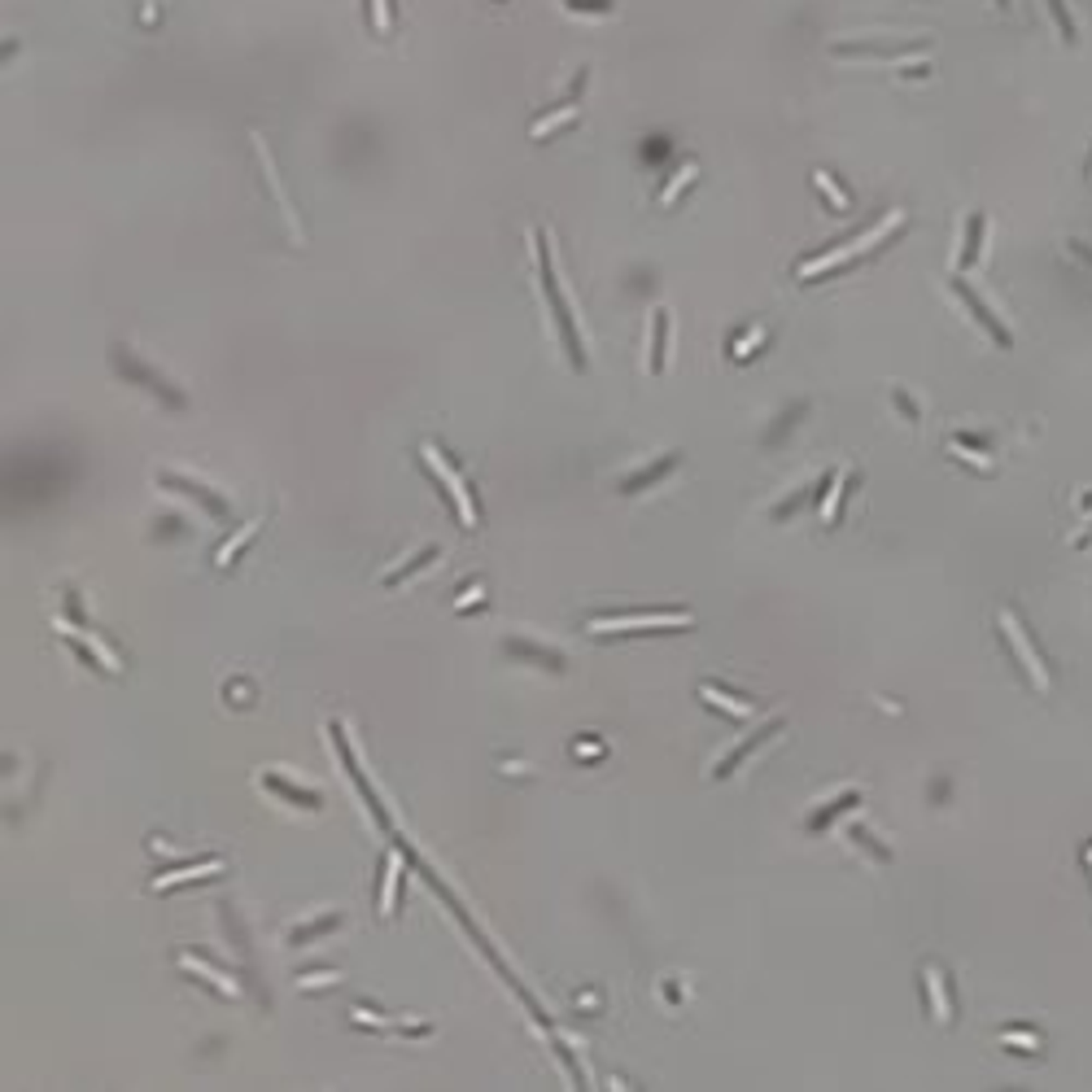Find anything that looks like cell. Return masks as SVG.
Returning a JSON list of instances; mask_svg holds the SVG:
<instances>
[{
	"label": "cell",
	"instance_id": "cb8c5ba5",
	"mask_svg": "<svg viewBox=\"0 0 1092 1092\" xmlns=\"http://www.w3.org/2000/svg\"><path fill=\"white\" fill-rule=\"evenodd\" d=\"M817 184H822V193H826V197H831V201H835V210H839V214H848V210H852V201H848V193H839V188H835V184H831V175H826V171H817Z\"/></svg>",
	"mask_w": 1092,
	"mask_h": 1092
},
{
	"label": "cell",
	"instance_id": "f546056e",
	"mask_svg": "<svg viewBox=\"0 0 1092 1092\" xmlns=\"http://www.w3.org/2000/svg\"><path fill=\"white\" fill-rule=\"evenodd\" d=\"M472 603H481V586H468V590H464V599H459L455 607L464 612V607H472Z\"/></svg>",
	"mask_w": 1092,
	"mask_h": 1092
},
{
	"label": "cell",
	"instance_id": "ac0fdd59",
	"mask_svg": "<svg viewBox=\"0 0 1092 1092\" xmlns=\"http://www.w3.org/2000/svg\"><path fill=\"white\" fill-rule=\"evenodd\" d=\"M695 175H699V166H695V162H686V166H682V171H677V175L668 180V188L660 193V201H664V206H673V197H677V193H682V188H686V184H690Z\"/></svg>",
	"mask_w": 1092,
	"mask_h": 1092
},
{
	"label": "cell",
	"instance_id": "9c48e42d",
	"mask_svg": "<svg viewBox=\"0 0 1092 1092\" xmlns=\"http://www.w3.org/2000/svg\"><path fill=\"white\" fill-rule=\"evenodd\" d=\"M210 874H223V861H197V865H184V870H171V874H158L153 887L166 892L175 883H193V878H210Z\"/></svg>",
	"mask_w": 1092,
	"mask_h": 1092
},
{
	"label": "cell",
	"instance_id": "3957f363",
	"mask_svg": "<svg viewBox=\"0 0 1092 1092\" xmlns=\"http://www.w3.org/2000/svg\"><path fill=\"white\" fill-rule=\"evenodd\" d=\"M690 625L686 612H642V616H594L590 634H638V629H682Z\"/></svg>",
	"mask_w": 1092,
	"mask_h": 1092
},
{
	"label": "cell",
	"instance_id": "e0dca14e",
	"mask_svg": "<svg viewBox=\"0 0 1092 1092\" xmlns=\"http://www.w3.org/2000/svg\"><path fill=\"white\" fill-rule=\"evenodd\" d=\"M703 699L716 703V708H725L730 716H748V712H752V703H739V699H730V695H721L716 686H703Z\"/></svg>",
	"mask_w": 1092,
	"mask_h": 1092
},
{
	"label": "cell",
	"instance_id": "4dcf8cb0",
	"mask_svg": "<svg viewBox=\"0 0 1092 1092\" xmlns=\"http://www.w3.org/2000/svg\"><path fill=\"white\" fill-rule=\"evenodd\" d=\"M896 407H900V411H905V416H909V420H918V407H913V403H909V398H905V394H896Z\"/></svg>",
	"mask_w": 1092,
	"mask_h": 1092
},
{
	"label": "cell",
	"instance_id": "2e32d148",
	"mask_svg": "<svg viewBox=\"0 0 1092 1092\" xmlns=\"http://www.w3.org/2000/svg\"><path fill=\"white\" fill-rule=\"evenodd\" d=\"M573 119H577V105H573V101H568V105H564V110H560V114H551V119H542V123H533V140H542V136H551V132H555V127H564V123H573Z\"/></svg>",
	"mask_w": 1092,
	"mask_h": 1092
},
{
	"label": "cell",
	"instance_id": "7a4b0ae2",
	"mask_svg": "<svg viewBox=\"0 0 1092 1092\" xmlns=\"http://www.w3.org/2000/svg\"><path fill=\"white\" fill-rule=\"evenodd\" d=\"M900 219H905V210H892L878 227H870V232H861L857 241H848L844 249H831V254H822V258H813V262H804L800 267V280H813V275H822V271H831V267H839V262H848V258H857V254H865L870 245H878L887 232H896L900 227Z\"/></svg>",
	"mask_w": 1092,
	"mask_h": 1092
},
{
	"label": "cell",
	"instance_id": "8992f818",
	"mask_svg": "<svg viewBox=\"0 0 1092 1092\" xmlns=\"http://www.w3.org/2000/svg\"><path fill=\"white\" fill-rule=\"evenodd\" d=\"M420 455H424V464H429V468H433V472L442 477L446 494L455 499V507H459V516H464V529H477V512H472V499H468V490H464L459 472H455V468H451L446 459H442V451H437V446H424Z\"/></svg>",
	"mask_w": 1092,
	"mask_h": 1092
},
{
	"label": "cell",
	"instance_id": "d6986e66",
	"mask_svg": "<svg viewBox=\"0 0 1092 1092\" xmlns=\"http://www.w3.org/2000/svg\"><path fill=\"white\" fill-rule=\"evenodd\" d=\"M394 905H398V861H390V870H385V896H381V913L390 918V913H394Z\"/></svg>",
	"mask_w": 1092,
	"mask_h": 1092
},
{
	"label": "cell",
	"instance_id": "ba28073f",
	"mask_svg": "<svg viewBox=\"0 0 1092 1092\" xmlns=\"http://www.w3.org/2000/svg\"><path fill=\"white\" fill-rule=\"evenodd\" d=\"M254 149H258V162H262V171H267V180H271V193H275V201H280V214H284L288 232H293V236H302V227H297V214H293V206H288V197H284V188H280V180H275V166H271V153H267L262 136H254Z\"/></svg>",
	"mask_w": 1092,
	"mask_h": 1092
},
{
	"label": "cell",
	"instance_id": "484cf974",
	"mask_svg": "<svg viewBox=\"0 0 1092 1092\" xmlns=\"http://www.w3.org/2000/svg\"><path fill=\"white\" fill-rule=\"evenodd\" d=\"M1000 1040H1005V1044H1022L1027 1053H1035V1048H1040V1035H1031V1031H1005Z\"/></svg>",
	"mask_w": 1092,
	"mask_h": 1092
},
{
	"label": "cell",
	"instance_id": "6da1fadb",
	"mask_svg": "<svg viewBox=\"0 0 1092 1092\" xmlns=\"http://www.w3.org/2000/svg\"><path fill=\"white\" fill-rule=\"evenodd\" d=\"M538 267H542V288H546V302H551V310H555V328H560V336H564V345H568V358H573L577 372H586V349H581V341H577L573 306H568V297H564V288H560V271H555V262H551V245H538Z\"/></svg>",
	"mask_w": 1092,
	"mask_h": 1092
},
{
	"label": "cell",
	"instance_id": "30bf717a",
	"mask_svg": "<svg viewBox=\"0 0 1092 1092\" xmlns=\"http://www.w3.org/2000/svg\"><path fill=\"white\" fill-rule=\"evenodd\" d=\"M664 345H668V310H651V363H647L651 376L664 368Z\"/></svg>",
	"mask_w": 1092,
	"mask_h": 1092
},
{
	"label": "cell",
	"instance_id": "d6a6232c",
	"mask_svg": "<svg viewBox=\"0 0 1092 1092\" xmlns=\"http://www.w3.org/2000/svg\"><path fill=\"white\" fill-rule=\"evenodd\" d=\"M1083 861H1092V848H1088V852H1083Z\"/></svg>",
	"mask_w": 1092,
	"mask_h": 1092
},
{
	"label": "cell",
	"instance_id": "603a6c76",
	"mask_svg": "<svg viewBox=\"0 0 1092 1092\" xmlns=\"http://www.w3.org/2000/svg\"><path fill=\"white\" fill-rule=\"evenodd\" d=\"M336 922H341V918H336V913H328V918H323V922H315V926H297V931H293V935H288V939H293V944H306V939H315V935H323V931H332V926H336Z\"/></svg>",
	"mask_w": 1092,
	"mask_h": 1092
},
{
	"label": "cell",
	"instance_id": "4316f807",
	"mask_svg": "<svg viewBox=\"0 0 1092 1092\" xmlns=\"http://www.w3.org/2000/svg\"><path fill=\"white\" fill-rule=\"evenodd\" d=\"M372 27L390 31V0H372Z\"/></svg>",
	"mask_w": 1092,
	"mask_h": 1092
},
{
	"label": "cell",
	"instance_id": "7c38bea8",
	"mask_svg": "<svg viewBox=\"0 0 1092 1092\" xmlns=\"http://www.w3.org/2000/svg\"><path fill=\"white\" fill-rule=\"evenodd\" d=\"M926 992H931V1014L935 1022H948L953 1018V1005H948V992H944V974L935 966H926Z\"/></svg>",
	"mask_w": 1092,
	"mask_h": 1092
},
{
	"label": "cell",
	"instance_id": "f1b7e54d",
	"mask_svg": "<svg viewBox=\"0 0 1092 1092\" xmlns=\"http://www.w3.org/2000/svg\"><path fill=\"white\" fill-rule=\"evenodd\" d=\"M852 800H857V791H848V796H844V800L835 804V813H839V809H848ZM826 817H831V813H817V817H813V826H826Z\"/></svg>",
	"mask_w": 1092,
	"mask_h": 1092
},
{
	"label": "cell",
	"instance_id": "4fadbf2b",
	"mask_svg": "<svg viewBox=\"0 0 1092 1092\" xmlns=\"http://www.w3.org/2000/svg\"><path fill=\"white\" fill-rule=\"evenodd\" d=\"M158 481H162V485H180V490H188L193 499H201V503H206V507H210L214 516H227V503H223V499H214L210 490H201V485H193V481H184V477H175V472H162Z\"/></svg>",
	"mask_w": 1092,
	"mask_h": 1092
},
{
	"label": "cell",
	"instance_id": "7402d4cb",
	"mask_svg": "<svg viewBox=\"0 0 1092 1092\" xmlns=\"http://www.w3.org/2000/svg\"><path fill=\"white\" fill-rule=\"evenodd\" d=\"M254 533H258V520H254V525H245V529H241V533H236V538H232V542H227V546L219 551V564L227 568V564H232V555H236V551H241V546H245V542H249Z\"/></svg>",
	"mask_w": 1092,
	"mask_h": 1092
},
{
	"label": "cell",
	"instance_id": "83f0119b",
	"mask_svg": "<svg viewBox=\"0 0 1092 1092\" xmlns=\"http://www.w3.org/2000/svg\"><path fill=\"white\" fill-rule=\"evenodd\" d=\"M568 10H599V14H612V0H564Z\"/></svg>",
	"mask_w": 1092,
	"mask_h": 1092
},
{
	"label": "cell",
	"instance_id": "277c9868",
	"mask_svg": "<svg viewBox=\"0 0 1092 1092\" xmlns=\"http://www.w3.org/2000/svg\"><path fill=\"white\" fill-rule=\"evenodd\" d=\"M1000 629H1005V638H1009V647H1014V655H1018V664L1027 668V677H1031V686L1035 690H1048V673H1044V664H1040V655H1035V647L1027 642V629H1022V621L1014 616V612H1000Z\"/></svg>",
	"mask_w": 1092,
	"mask_h": 1092
},
{
	"label": "cell",
	"instance_id": "44dd1931",
	"mask_svg": "<svg viewBox=\"0 0 1092 1092\" xmlns=\"http://www.w3.org/2000/svg\"><path fill=\"white\" fill-rule=\"evenodd\" d=\"M844 481H848V472H835V481H831V490H826V503H822V520H835V507H839Z\"/></svg>",
	"mask_w": 1092,
	"mask_h": 1092
},
{
	"label": "cell",
	"instance_id": "52a82bcc",
	"mask_svg": "<svg viewBox=\"0 0 1092 1092\" xmlns=\"http://www.w3.org/2000/svg\"><path fill=\"white\" fill-rule=\"evenodd\" d=\"M953 293H957V297L966 302V310H970V315H974V319H979V323H983L987 332H992V341H996V345H1014L1009 328H1000V323H996V315H992V310H987V306H983V302H979V297H974L970 288H966V280H953Z\"/></svg>",
	"mask_w": 1092,
	"mask_h": 1092
},
{
	"label": "cell",
	"instance_id": "5b68a950",
	"mask_svg": "<svg viewBox=\"0 0 1092 1092\" xmlns=\"http://www.w3.org/2000/svg\"><path fill=\"white\" fill-rule=\"evenodd\" d=\"M114 368H119L123 376L140 381L145 390H153V394H158L162 403H171V407H184V394H180V390H175L171 381H162L158 372H149V368H145V363H140V358H132V354H127L123 345H114Z\"/></svg>",
	"mask_w": 1092,
	"mask_h": 1092
},
{
	"label": "cell",
	"instance_id": "5bb4252c",
	"mask_svg": "<svg viewBox=\"0 0 1092 1092\" xmlns=\"http://www.w3.org/2000/svg\"><path fill=\"white\" fill-rule=\"evenodd\" d=\"M262 787L280 791V796H284V800H293L297 809H319V796H315V791H297V787H288L284 778H271V774H262Z\"/></svg>",
	"mask_w": 1092,
	"mask_h": 1092
},
{
	"label": "cell",
	"instance_id": "1f68e13d",
	"mask_svg": "<svg viewBox=\"0 0 1092 1092\" xmlns=\"http://www.w3.org/2000/svg\"><path fill=\"white\" fill-rule=\"evenodd\" d=\"M332 979H336V974H306L302 983H306V987H310V983H315V987H323V983H332Z\"/></svg>",
	"mask_w": 1092,
	"mask_h": 1092
},
{
	"label": "cell",
	"instance_id": "8fae6325",
	"mask_svg": "<svg viewBox=\"0 0 1092 1092\" xmlns=\"http://www.w3.org/2000/svg\"><path fill=\"white\" fill-rule=\"evenodd\" d=\"M668 468H677V455H664V459H655V464H647V468H642V472H638V477H625V481H621V490H625V494H638V490H642V485H651V481H660V477H664V472H668Z\"/></svg>",
	"mask_w": 1092,
	"mask_h": 1092
},
{
	"label": "cell",
	"instance_id": "9a60e30c",
	"mask_svg": "<svg viewBox=\"0 0 1092 1092\" xmlns=\"http://www.w3.org/2000/svg\"><path fill=\"white\" fill-rule=\"evenodd\" d=\"M184 970H197V974H201V979H210V983H214V987H219V992H223V996H241V983H236V979H227V974H219V970H214V966H201V961H197V957H184Z\"/></svg>",
	"mask_w": 1092,
	"mask_h": 1092
},
{
	"label": "cell",
	"instance_id": "ffe728a7",
	"mask_svg": "<svg viewBox=\"0 0 1092 1092\" xmlns=\"http://www.w3.org/2000/svg\"><path fill=\"white\" fill-rule=\"evenodd\" d=\"M979 236H983V219L974 214L970 219V232H966V249H961V267H970L979 258Z\"/></svg>",
	"mask_w": 1092,
	"mask_h": 1092
},
{
	"label": "cell",
	"instance_id": "d4e9b609",
	"mask_svg": "<svg viewBox=\"0 0 1092 1092\" xmlns=\"http://www.w3.org/2000/svg\"><path fill=\"white\" fill-rule=\"evenodd\" d=\"M1048 10H1053V18H1057L1061 36H1066V40H1075V23H1070V14H1066V5H1061V0H1048Z\"/></svg>",
	"mask_w": 1092,
	"mask_h": 1092
}]
</instances>
